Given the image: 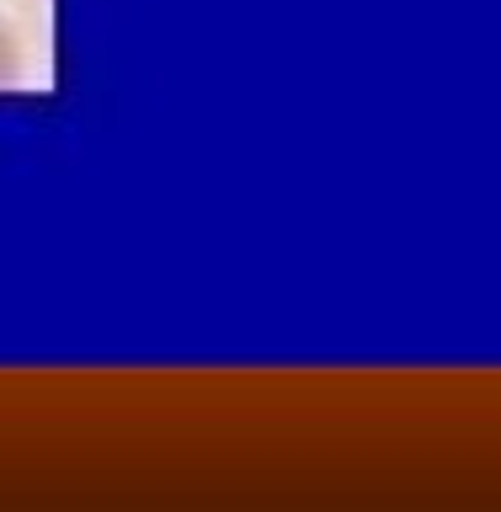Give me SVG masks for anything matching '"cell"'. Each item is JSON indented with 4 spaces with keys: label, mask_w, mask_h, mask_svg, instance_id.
Listing matches in <instances>:
<instances>
[{
    "label": "cell",
    "mask_w": 501,
    "mask_h": 512,
    "mask_svg": "<svg viewBox=\"0 0 501 512\" xmlns=\"http://www.w3.org/2000/svg\"><path fill=\"white\" fill-rule=\"evenodd\" d=\"M22 80V54H16V38L0 27V86H16Z\"/></svg>",
    "instance_id": "cell-1"
}]
</instances>
